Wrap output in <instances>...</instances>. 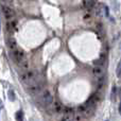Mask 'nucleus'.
I'll use <instances>...</instances> for the list:
<instances>
[{"label": "nucleus", "mask_w": 121, "mask_h": 121, "mask_svg": "<svg viewBox=\"0 0 121 121\" xmlns=\"http://www.w3.org/2000/svg\"><path fill=\"white\" fill-rule=\"evenodd\" d=\"M38 72L36 70H26L20 74L19 79L23 84H30L32 82L37 81Z\"/></svg>", "instance_id": "nucleus-1"}, {"label": "nucleus", "mask_w": 121, "mask_h": 121, "mask_svg": "<svg viewBox=\"0 0 121 121\" xmlns=\"http://www.w3.org/2000/svg\"><path fill=\"white\" fill-rule=\"evenodd\" d=\"M27 90L29 94L31 95H35V94H39L40 91L43 90V83L39 81H35L32 82V83L28 84Z\"/></svg>", "instance_id": "nucleus-2"}, {"label": "nucleus", "mask_w": 121, "mask_h": 121, "mask_svg": "<svg viewBox=\"0 0 121 121\" xmlns=\"http://www.w3.org/2000/svg\"><path fill=\"white\" fill-rule=\"evenodd\" d=\"M39 101L45 105V106H49L50 104H52L54 99H53V96L51 95V92L49 91V90H45V91H43V94L40 95Z\"/></svg>", "instance_id": "nucleus-3"}, {"label": "nucleus", "mask_w": 121, "mask_h": 121, "mask_svg": "<svg viewBox=\"0 0 121 121\" xmlns=\"http://www.w3.org/2000/svg\"><path fill=\"white\" fill-rule=\"evenodd\" d=\"M12 54H13V56H14V60H16V63L18 65L20 64L21 62H23L25 60H27V59H26L25 51H23L22 49H20V48H17L16 50H14L12 52Z\"/></svg>", "instance_id": "nucleus-4"}, {"label": "nucleus", "mask_w": 121, "mask_h": 121, "mask_svg": "<svg viewBox=\"0 0 121 121\" xmlns=\"http://www.w3.org/2000/svg\"><path fill=\"white\" fill-rule=\"evenodd\" d=\"M2 11H3L4 17H5L6 21H13L15 18V13L10 6L8 5H3L2 6Z\"/></svg>", "instance_id": "nucleus-5"}, {"label": "nucleus", "mask_w": 121, "mask_h": 121, "mask_svg": "<svg viewBox=\"0 0 121 121\" xmlns=\"http://www.w3.org/2000/svg\"><path fill=\"white\" fill-rule=\"evenodd\" d=\"M78 111H79V114H81L84 117H88V116H90L92 114V109H90L89 107L86 106V104L80 105V106L78 107Z\"/></svg>", "instance_id": "nucleus-6"}, {"label": "nucleus", "mask_w": 121, "mask_h": 121, "mask_svg": "<svg viewBox=\"0 0 121 121\" xmlns=\"http://www.w3.org/2000/svg\"><path fill=\"white\" fill-rule=\"evenodd\" d=\"M92 74L97 79L104 77V69L102 68V66H95L92 68Z\"/></svg>", "instance_id": "nucleus-7"}, {"label": "nucleus", "mask_w": 121, "mask_h": 121, "mask_svg": "<svg viewBox=\"0 0 121 121\" xmlns=\"http://www.w3.org/2000/svg\"><path fill=\"white\" fill-rule=\"evenodd\" d=\"M52 109H53V112L54 113H56V114H60V113H62L63 112V105H62V103L60 102V101H53L52 102Z\"/></svg>", "instance_id": "nucleus-8"}, {"label": "nucleus", "mask_w": 121, "mask_h": 121, "mask_svg": "<svg viewBox=\"0 0 121 121\" xmlns=\"http://www.w3.org/2000/svg\"><path fill=\"white\" fill-rule=\"evenodd\" d=\"M8 46H9V48H10L11 52H13L14 50H16V49L18 48V46H17V43H16V40H15L14 37H10L8 39Z\"/></svg>", "instance_id": "nucleus-9"}, {"label": "nucleus", "mask_w": 121, "mask_h": 121, "mask_svg": "<svg viewBox=\"0 0 121 121\" xmlns=\"http://www.w3.org/2000/svg\"><path fill=\"white\" fill-rule=\"evenodd\" d=\"M95 6V1L92 0H83V8L89 12L92 8Z\"/></svg>", "instance_id": "nucleus-10"}, {"label": "nucleus", "mask_w": 121, "mask_h": 121, "mask_svg": "<svg viewBox=\"0 0 121 121\" xmlns=\"http://www.w3.org/2000/svg\"><path fill=\"white\" fill-rule=\"evenodd\" d=\"M73 116L74 114H67V113H64L60 118V121H73Z\"/></svg>", "instance_id": "nucleus-11"}, {"label": "nucleus", "mask_w": 121, "mask_h": 121, "mask_svg": "<svg viewBox=\"0 0 121 121\" xmlns=\"http://www.w3.org/2000/svg\"><path fill=\"white\" fill-rule=\"evenodd\" d=\"M83 20L85 21L86 23H90L92 21V15L90 14L89 12H86L83 16Z\"/></svg>", "instance_id": "nucleus-12"}, {"label": "nucleus", "mask_w": 121, "mask_h": 121, "mask_svg": "<svg viewBox=\"0 0 121 121\" xmlns=\"http://www.w3.org/2000/svg\"><path fill=\"white\" fill-rule=\"evenodd\" d=\"M103 86H104V77L97 79V88L100 90L101 88L103 87Z\"/></svg>", "instance_id": "nucleus-13"}, {"label": "nucleus", "mask_w": 121, "mask_h": 121, "mask_svg": "<svg viewBox=\"0 0 121 121\" xmlns=\"http://www.w3.org/2000/svg\"><path fill=\"white\" fill-rule=\"evenodd\" d=\"M117 94H118V89L116 86H114V87L112 88V95H111V99L113 101H116V99H117Z\"/></svg>", "instance_id": "nucleus-14"}, {"label": "nucleus", "mask_w": 121, "mask_h": 121, "mask_svg": "<svg viewBox=\"0 0 121 121\" xmlns=\"http://www.w3.org/2000/svg\"><path fill=\"white\" fill-rule=\"evenodd\" d=\"M19 66L21 67V69H22L23 71H26V70L29 69V62H28L27 60H25L23 62H21L20 64H19Z\"/></svg>", "instance_id": "nucleus-15"}, {"label": "nucleus", "mask_w": 121, "mask_h": 121, "mask_svg": "<svg viewBox=\"0 0 121 121\" xmlns=\"http://www.w3.org/2000/svg\"><path fill=\"white\" fill-rule=\"evenodd\" d=\"M9 98H10V100L11 101H14L15 100V94H14V90H12V89H10L9 90Z\"/></svg>", "instance_id": "nucleus-16"}, {"label": "nucleus", "mask_w": 121, "mask_h": 121, "mask_svg": "<svg viewBox=\"0 0 121 121\" xmlns=\"http://www.w3.org/2000/svg\"><path fill=\"white\" fill-rule=\"evenodd\" d=\"M16 119H17V121H22V112L21 111L16 113Z\"/></svg>", "instance_id": "nucleus-17"}, {"label": "nucleus", "mask_w": 121, "mask_h": 121, "mask_svg": "<svg viewBox=\"0 0 121 121\" xmlns=\"http://www.w3.org/2000/svg\"><path fill=\"white\" fill-rule=\"evenodd\" d=\"M73 119H75L77 121H83L84 120V116H82L81 114H78V115L73 116Z\"/></svg>", "instance_id": "nucleus-18"}, {"label": "nucleus", "mask_w": 121, "mask_h": 121, "mask_svg": "<svg viewBox=\"0 0 121 121\" xmlns=\"http://www.w3.org/2000/svg\"><path fill=\"white\" fill-rule=\"evenodd\" d=\"M116 73H117V77L120 78V75H121V65H120V63L117 65V70H116Z\"/></svg>", "instance_id": "nucleus-19"}, {"label": "nucleus", "mask_w": 121, "mask_h": 121, "mask_svg": "<svg viewBox=\"0 0 121 121\" xmlns=\"http://www.w3.org/2000/svg\"><path fill=\"white\" fill-rule=\"evenodd\" d=\"M64 113H67V114H74V111H73L71 107H66L64 109Z\"/></svg>", "instance_id": "nucleus-20"}, {"label": "nucleus", "mask_w": 121, "mask_h": 121, "mask_svg": "<svg viewBox=\"0 0 121 121\" xmlns=\"http://www.w3.org/2000/svg\"><path fill=\"white\" fill-rule=\"evenodd\" d=\"M1 1L3 2L5 5H9V4H11V3L13 2V0H1Z\"/></svg>", "instance_id": "nucleus-21"}, {"label": "nucleus", "mask_w": 121, "mask_h": 121, "mask_svg": "<svg viewBox=\"0 0 121 121\" xmlns=\"http://www.w3.org/2000/svg\"><path fill=\"white\" fill-rule=\"evenodd\" d=\"M0 29H1V26H0Z\"/></svg>", "instance_id": "nucleus-22"}]
</instances>
